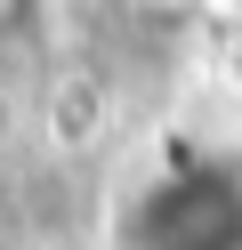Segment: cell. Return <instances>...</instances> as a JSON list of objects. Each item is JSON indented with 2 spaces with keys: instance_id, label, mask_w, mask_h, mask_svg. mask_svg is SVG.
Here are the masks:
<instances>
[{
  "instance_id": "1",
  "label": "cell",
  "mask_w": 242,
  "mask_h": 250,
  "mask_svg": "<svg viewBox=\"0 0 242 250\" xmlns=\"http://www.w3.org/2000/svg\"><path fill=\"white\" fill-rule=\"evenodd\" d=\"M113 250H242V162L170 146L113 210Z\"/></svg>"
},
{
  "instance_id": "2",
  "label": "cell",
  "mask_w": 242,
  "mask_h": 250,
  "mask_svg": "<svg viewBox=\"0 0 242 250\" xmlns=\"http://www.w3.org/2000/svg\"><path fill=\"white\" fill-rule=\"evenodd\" d=\"M48 17H57V0H0V73L48 41Z\"/></svg>"
},
{
  "instance_id": "3",
  "label": "cell",
  "mask_w": 242,
  "mask_h": 250,
  "mask_svg": "<svg viewBox=\"0 0 242 250\" xmlns=\"http://www.w3.org/2000/svg\"><path fill=\"white\" fill-rule=\"evenodd\" d=\"M170 8H186V0H170Z\"/></svg>"
}]
</instances>
